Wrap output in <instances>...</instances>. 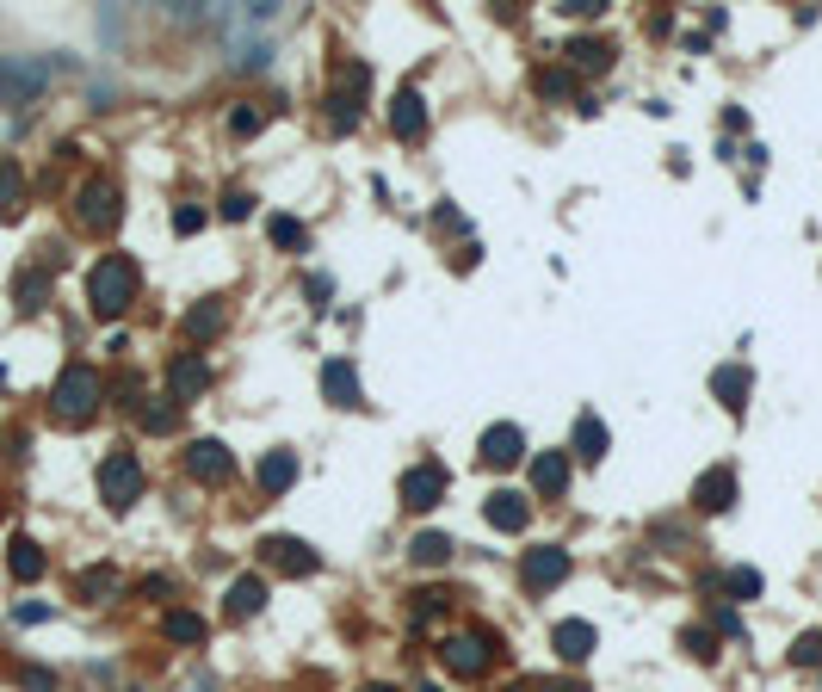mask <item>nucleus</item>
<instances>
[{
	"instance_id": "6ab92c4d",
	"label": "nucleus",
	"mask_w": 822,
	"mask_h": 692,
	"mask_svg": "<svg viewBox=\"0 0 822 692\" xmlns=\"http://www.w3.org/2000/svg\"><path fill=\"white\" fill-rule=\"evenodd\" d=\"M550 643H556L563 662H587V656H594V624H587V618H563Z\"/></svg>"
},
{
	"instance_id": "ddd939ff",
	"label": "nucleus",
	"mask_w": 822,
	"mask_h": 692,
	"mask_svg": "<svg viewBox=\"0 0 822 692\" xmlns=\"http://www.w3.org/2000/svg\"><path fill=\"white\" fill-rule=\"evenodd\" d=\"M322 396H328L334 409H365V390H359L353 359H328V365H322Z\"/></svg>"
},
{
	"instance_id": "2eb2a0df",
	"label": "nucleus",
	"mask_w": 822,
	"mask_h": 692,
	"mask_svg": "<svg viewBox=\"0 0 822 692\" xmlns=\"http://www.w3.org/2000/svg\"><path fill=\"white\" fill-rule=\"evenodd\" d=\"M489 656H495V649H489V637H476V631H470V637H445V649H439V662H445L451 674H464V680L483 674Z\"/></svg>"
},
{
	"instance_id": "4be33fe9",
	"label": "nucleus",
	"mask_w": 822,
	"mask_h": 692,
	"mask_svg": "<svg viewBox=\"0 0 822 692\" xmlns=\"http://www.w3.org/2000/svg\"><path fill=\"white\" fill-rule=\"evenodd\" d=\"M291 482H297V451L278 445V451H267V464H260V489L267 495H284Z\"/></svg>"
},
{
	"instance_id": "1a4fd4ad",
	"label": "nucleus",
	"mask_w": 822,
	"mask_h": 692,
	"mask_svg": "<svg viewBox=\"0 0 822 692\" xmlns=\"http://www.w3.org/2000/svg\"><path fill=\"white\" fill-rule=\"evenodd\" d=\"M445 501V464H414L409 476H403V507H414V513H427V507H439Z\"/></svg>"
},
{
	"instance_id": "393cba45",
	"label": "nucleus",
	"mask_w": 822,
	"mask_h": 692,
	"mask_svg": "<svg viewBox=\"0 0 822 692\" xmlns=\"http://www.w3.org/2000/svg\"><path fill=\"white\" fill-rule=\"evenodd\" d=\"M75 593H81V600H112V593H118V569H112V562L81 569V575H75Z\"/></svg>"
},
{
	"instance_id": "c9c22d12",
	"label": "nucleus",
	"mask_w": 822,
	"mask_h": 692,
	"mask_svg": "<svg viewBox=\"0 0 822 692\" xmlns=\"http://www.w3.org/2000/svg\"><path fill=\"white\" fill-rule=\"evenodd\" d=\"M248 211H254V198H248V192H223V204H217V217H229V223H242Z\"/></svg>"
},
{
	"instance_id": "a878e982",
	"label": "nucleus",
	"mask_w": 822,
	"mask_h": 692,
	"mask_svg": "<svg viewBox=\"0 0 822 692\" xmlns=\"http://www.w3.org/2000/svg\"><path fill=\"white\" fill-rule=\"evenodd\" d=\"M19 204H25V173L12 155H0V217H19Z\"/></svg>"
},
{
	"instance_id": "20e7f679",
	"label": "nucleus",
	"mask_w": 822,
	"mask_h": 692,
	"mask_svg": "<svg viewBox=\"0 0 822 692\" xmlns=\"http://www.w3.org/2000/svg\"><path fill=\"white\" fill-rule=\"evenodd\" d=\"M365 62H340V75H334V87H328V124L347 137L353 124H359V106H365Z\"/></svg>"
},
{
	"instance_id": "bb28decb",
	"label": "nucleus",
	"mask_w": 822,
	"mask_h": 692,
	"mask_svg": "<svg viewBox=\"0 0 822 692\" xmlns=\"http://www.w3.org/2000/svg\"><path fill=\"white\" fill-rule=\"evenodd\" d=\"M575 451H581V464H600L606 457V426H600V415L575 420Z\"/></svg>"
},
{
	"instance_id": "5701e85b",
	"label": "nucleus",
	"mask_w": 822,
	"mask_h": 692,
	"mask_svg": "<svg viewBox=\"0 0 822 692\" xmlns=\"http://www.w3.org/2000/svg\"><path fill=\"white\" fill-rule=\"evenodd\" d=\"M711 390H717L723 409H742V402H748V371H742V365H717V371H711Z\"/></svg>"
},
{
	"instance_id": "f3484780",
	"label": "nucleus",
	"mask_w": 822,
	"mask_h": 692,
	"mask_svg": "<svg viewBox=\"0 0 822 692\" xmlns=\"http://www.w3.org/2000/svg\"><path fill=\"white\" fill-rule=\"evenodd\" d=\"M37 87H44V68H37V62H25V56L0 62V99H6V106H25Z\"/></svg>"
},
{
	"instance_id": "f704fd0d",
	"label": "nucleus",
	"mask_w": 822,
	"mask_h": 692,
	"mask_svg": "<svg viewBox=\"0 0 822 692\" xmlns=\"http://www.w3.org/2000/svg\"><path fill=\"white\" fill-rule=\"evenodd\" d=\"M303 297H309V309H328V303H334V278L309 273V278H303Z\"/></svg>"
},
{
	"instance_id": "58836bf2",
	"label": "nucleus",
	"mask_w": 822,
	"mask_h": 692,
	"mask_svg": "<svg viewBox=\"0 0 822 692\" xmlns=\"http://www.w3.org/2000/svg\"><path fill=\"white\" fill-rule=\"evenodd\" d=\"M173 229H180V235H198V229H204V211H198V204H180V211H173Z\"/></svg>"
},
{
	"instance_id": "c756f323",
	"label": "nucleus",
	"mask_w": 822,
	"mask_h": 692,
	"mask_svg": "<svg viewBox=\"0 0 822 692\" xmlns=\"http://www.w3.org/2000/svg\"><path fill=\"white\" fill-rule=\"evenodd\" d=\"M409 556L420 562V569H439V562L451 556V538H445V532H420V538L409 545Z\"/></svg>"
},
{
	"instance_id": "423d86ee",
	"label": "nucleus",
	"mask_w": 822,
	"mask_h": 692,
	"mask_svg": "<svg viewBox=\"0 0 822 692\" xmlns=\"http://www.w3.org/2000/svg\"><path fill=\"white\" fill-rule=\"evenodd\" d=\"M204 390H211V365H204L198 353H180V359L167 365V402L186 409V402H198Z\"/></svg>"
},
{
	"instance_id": "c85d7f7f",
	"label": "nucleus",
	"mask_w": 822,
	"mask_h": 692,
	"mask_svg": "<svg viewBox=\"0 0 822 692\" xmlns=\"http://www.w3.org/2000/svg\"><path fill=\"white\" fill-rule=\"evenodd\" d=\"M6 569H12L19 581H37V575H44V551H37L31 538H12V551H6Z\"/></svg>"
},
{
	"instance_id": "39448f33",
	"label": "nucleus",
	"mask_w": 822,
	"mask_h": 692,
	"mask_svg": "<svg viewBox=\"0 0 822 692\" xmlns=\"http://www.w3.org/2000/svg\"><path fill=\"white\" fill-rule=\"evenodd\" d=\"M100 495H106V507H118V513H124V507L142 495L137 451H124V445H118V451H106V464H100Z\"/></svg>"
},
{
	"instance_id": "cd10ccee",
	"label": "nucleus",
	"mask_w": 822,
	"mask_h": 692,
	"mask_svg": "<svg viewBox=\"0 0 822 692\" xmlns=\"http://www.w3.org/2000/svg\"><path fill=\"white\" fill-rule=\"evenodd\" d=\"M12 297H19V309H25V315H31V309H44V303H50V266H37V273H19Z\"/></svg>"
},
{
	"instance_id": "412c9836",
	"label": "nucleus",
	"mask_w": 822,
	"mask_h": 692,
	"mask_svg": "<svg viewBox=\"0 0 822 692\" xmlns=\"http://www.w3.org/2000/svg\"><path fill=\"white\" fill-rule=\"evenodd\" d=\"M563 56H569V68H581V75H606V68H612V50H606L600 37H575Z\"/></svg>"
},
{
	"instance_id": "72a5a7b5",
	"label": "nucleus",
	"mask_w": 822,
	"mask_h": 692,
	"mask_svg": "<svg viewBox=\"0 0 822 692\" xmlns=\"http://www.w3.org/2000/svg\"><path fill=\"white\" fill-rule=\"evenodd\" d=\"M260 124H267V106H235V112H229V131H235V137H254Z\"/></svg>"
},
{
	"instance_id": "6e6552de",
	"label": "nucleus",
	"mask_w": 822,
	"mask_h": 692,
	"mask_svg": "<svg viewBox=\"0 0 822 692\" xmlns=\"http://www.w3.org/2000/svg\"><path fill=\"white\" fill-rule=\"evenodd\" d=\"M186 470H192L198 482H229V476H235V451H229L223 439H192V445H186Z\"/></svg>"
},
{
	"instance_id": "aec40b11",
	"label": "nucleus",
	"mask_w": 822,
	"mask_h": 692,
	"mask_svg": "<svg viewBox=\"0 0 822 692\" xmlns=\"http://www.w3.org/2000/svg\"><path fill=\"white\" fill-rule=\"evenodd\" d=\"M532 489H539L545 501L569 489V451H539V457H532Z\"/></svg>"
},
{
	"instance_id": "f03ea898",
	"label": "nucleus",
	"mask_w": 822,
	"mask_h": 692,
	"mask_svg": "<svg viewBox=\"0 0 822 692\" xmlns=\"http://www.w3.org/2000/svg\"><path fill=\"white\" fill-rule=\"evenodd\" d=\"M50 415L68 420V426H81V420L100 415V371H93V365H62L56 390H50Z\"/></svg>"
},
{
	"instance_id": "f8f14e48",
	"label": "nucleus",
	"mask_w": 822,
	"mask_h": 692,
	"mask_svg": "<svg viewBox=\"0 0 822 692\" xmlns=\"http://www.w3.org/2000/svg\"><path fill=\"white\" fill-rule=\"evenodd\" d=\"M223 322H229V303H223V297H198V303L186 309L180 334H186L192 346H204V340H217V334H223Z\"/></svg>"
},
{
	"instance_id": "0eeeda50",
	"label": "nucleus",
	"mask_w": 822,
	"mask_h": 692,
	"mask_svg": "<svg viewBox=\"0 0 822 692\" xmlns=\"http://www.w3.org/2000/svg\"><path fill=\"white\" fill-rule=\"evenodd\" d=\"M569 551L563 545H539V551H526V562H520V575H526V587L532 593H550V587H563L569 581Z\"/></svg>"
},
{
	"instance_id": "4c0bfd02",
	"label": "nucleus",
	"mask_w": 822,
	"mask_h": 692,
	"mask_svg": "<svg viewBox=\"0 0 822 692\" xmlns=\"http://www.w3.org/2000/svg\"><path fill=\"white\" fill-rule=\"evenodd\" d=\"M792 662H798V668H817V662H822V637H817V631H810V637H798Z\"/></svg>"
},
{
	"instance_id": "4468645a",
	"label": "nucleus",
	"mask_w": 822,
	"mask_h": 692,
	"mask_svg": "<svg viewBox=\"0 0 822 692\" xmlns=\"http://www.w3.org/2000/svg\"><path fill=\"white\" fill-rule=\"evenodd\" d=\"M483 520H489L495 532H526V520H532V501H526L520 489H495V495L483 501Z\"/></svg>"
},
{
	"instance_id": "473e14b6",
	"label": "nucleus",
	"mask_w": 822,
	"mask_h": 692,
	"mask_svg": "<svg viewBox=\"0 0 822 692\" xmlns=\"http://www.w3.org/2000/svg\"><path fill=\"white\" fill-rule=\"evenodd\" d=\"M267 235H273L278 248H303V223L297 217H267Z\"/></svg>"
},
{
	"instance_id": "7c9ffc66",
	"label": "nucleus",
	"mask_w": 822,
	"mask_h": 692,
	"mask_svg": "<svg viewBox=\"0 0 822 692\" xmlns=\"http://www.w3.org/2000/svg\"><path fill=\"white\" fill-rule=\"evenodd\" d=\"M167 637L173 643H204V618L198 612H167Z\"/></svg>"
},
{
	"instance_id": "79ce46f5",
	"label": "nucleus",
	"mask_w": 822,
	"mask_h": 692,
	"mask_svg": "<svg viewBox=\"0 0 822 692\" xmlns=\"http://www.w3.org/2000/svg\"><path fill=\"white\" fill-rule=\"evenodd\" d=\"M365 692H396V687H365Z\"/></svg>"
},
{
	"instance_id": "9d476101",
	"label": "nucleus",
	"mask_w": 822,
	"mask_h": 692,
	"mask_svg": "<svg viewBox=\"0 0 822 692\" xmlns=\"http://www.w3.org/2000/svg\"><path fill=\"white\" fill-rule=\"evenodd\" d=\"M476 451H483V464H489V470H507V464H520V457H526V433H520L514 420H495V426L483 433V445H476Z\"/></svg>"
},
{
	"instance_id": "9b49d317",
	"label": "nucleus",
	"mask_w": 822,
	"mask_h": 692,
	"mask_svg": "<svg viewBox=\"0 0 822 692\" xmlns=\"http://www.w3.org/2000/svg\"><path fill=\"white\" fill-rule=\"evenodd\" d=\"M260 556H267V569H278V575H315V569H322L303 538H278V532L260 538Z\"/></svg>"
},
{
	"instance_id": "e433bc0d",
	"label": "nucleus",
	"mask_w": 822,
	"mask_h": 692,
	"mask_svg": "<svg viewBox=\"0 0 822 692\" xmlns=\"http://www.w3.org/2000/svg\"><path fill=\"white\" fill-rule=\"evenodd\" d=\"M445 600H451V593H439V587L414 593V618H439V612H445Z\"/></svg>"
},
{
	"instance_id": "a211bd4d",
	"label": "nucleus",
	"mask_w": 822,
	"mask_h": 692,
	"mask_svg": "<svg viewBox=\"0 0 822 692\" xmlns=\"http://www.w3.org/2000/svg\"><path fill=\"white\" fill-rule=\"evenodd\" d=\"M390 131H396L403 142H420V137H427V99H420L414 87H403V93L390 99Z\"/></svg>"
},
{
	"instance_id": "ea45409f",
	"label": "nucleus",
	"mask_w": 822,
	"mask_h": 692,
	"mask_svg": "<svg viewBox=\"0 0 822 692\" xmlns=\"http://www.w3.org/2000/svg\"><path fill=\"white\" fill-rule=\"evenodd\" d=\"M539 93H545V99H563V93H569V81H563L556 68H545V75H539Z\"/></svg>"
},
{
	"instance_id": "7ed1b4c3",
	"label": "nucleus",
	"mask_w": 822,
	"mask_h": 692,
	"mask_svg": "<svg viewBox=\"0 0 822 692\" xmlns=\"http://www.w3.org/2000/svg\"><path fill=\"white\" fill-rule=\"evenodd\" d=\"M118 217H124V192H118V179H87L81 192H75V223L81 229H93V235H106V229H118Z\"/></svg>"
},
{
	"instance_id": "a19ab883",
	"label": "nucleus",
	"mask_w": 822,
	"mask_h": 692,
	"mask_svg": "<svg viewBox=\"0 0 822 692\" xmlns=\"http://www.w3.org/2000/svg\"><path fill=\"white\" fill-rule=\"evenodd\" d=\"M137 415H142L148 433H167V426H173V409H137Z\"/></svg>"
},
{
	"instance_id": "dca6fc26",
	"label": "nucleus",
	"mask_w": 822,
	"mask_h": 692,
	"mask_svg": "<svg viewBox=\"0 0 822 692\" xmlns=\"http://www.w3.org/2000/svg\"><path fill=\"white\" fill-rule=\"evenodd\" d=\"M692 507H698V513H730V507H736V476H730L723 464L705 470V476L692 482Z\"/></svg>"
},
{
	"instance_id": "f257e3e1",
	"label": "nucleus",
	"mask_w": 822,
	"mask_h": 692,
	"mask_svg": "<svg viewBox=\"0 0 822 692\" xmlns=\"http://www.w3.org/2000/svg\"><path fill=\"white\" fill-rule=\"evenodd\" d=\"M137 284H142V273H137V260L131 254H106L93 273H87V303H93V315H124L131 303H137Z\"/></svg>"
},
{
	"instance_id": "b1692460",
	"label": "nucleus",
	"mask_w": 822,
	"mask_h": 692,
	"mask_svg": "<svg viewBox=\"0 0 822 692\" xmlns=\"http://www.w3.org/2000/svg\"><path fill=\"white\" fill-rule=\"evenodd\" d=\"M260 606H267V581H260V575L229 581V612H235V618H254Z\"/></svg>"
},
{
	"instance_id": "2f4dec72",
	"label": "nucleus",
	"mask_w": 822,
	"mask_h": 692,
	"mask_svg": "<svg viewBox=\"0 0 822 692\" xmlns=\"http://www.w3.org/2000/svg\"><path fill=\"white\" fill-rule=\"evenodd\" d=\"M723 593H730V600H761V575H754V569H730V575H723Z\"/></svg>"
}]
</instances>
